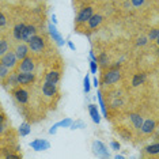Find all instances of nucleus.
Wrapping results in <instances>:
<instances>
[{"instance_id": "f257e3e1", "label": "nucleus", "mask_w": 159, "mask_h": 159, "mask_svg": "<svg viewBox=\"0 0 159 159\" xmlns=\"http://www.w3.org/2000/svg\"><path fill=\"white\" fill-rule=\"evenodd\" d=\"M120 78H121L120 71L117 68H110L109 71L103 74V83L105 84H113V83L120 80Z\"/></svg>"}, {"instance_id": "f03ea898", "label": "nucleus", "mask_w": 159, "mask_h": 159, "mask_svg": "<svg viewBox=\"0 0 159 159\" xmlns=\"http://www.w3.org/2000/svg\"><path fill=\"white\" fill-rule=\"evenodd\" d=\"M27 44H29V48L33 50V52H35V53L42 52L44 48H45L44 39H42V37H39V35H34V37H31L30 41H29Z\"/></svg>"}, {"instance_id": "7ed1b4c3", "label": "nucleus", "mask_w": 159, "mask_h": 159, "mask_svg": "<svg viewBox=\"0 0 159 159\" xmlns=\"http://www.w3.org/2000/svg\"><path fill=\"white\" fill-rule=\"evenodd\" d=\"M94 15L93 14V7H86V8L80 10V12L76 15V19H75V22L78 25H82V23H86L90 20V18Z\"/></svg>"}, {"instance_id": "20e7f679", "label": "nucleus", "mask_w": 159, "mask_h": 159, "mask_svg": "<svg viewBox=\"0 0 159 159\" xmlns=\"http://www.w3.org/2000/svg\"><path fill=\"white\" fill-rule=\"evenodd\" d=\"M16 60H18V57L15 55V52H10V50H8L6 55L2 56V59H0V64H4L6 67L12 68V67H15Z\"/></svg>"}, {"instance_id": "39448f33", "label": "nucleus", "mask_w": 159, "mask_h": 159, "mask_svg": "<svg viewBox=\"0 0 159 159\" xmlns=\"http://www.w3.org/2000/svg\"><path fill=\"white\" fill-rule=\"evenodd\" d=\"M30 147L33 148L34 151H46L50 148V143L45 139H35L30 143Z\"/></svg>"}, {"instance_id": "423d86ee", "label": "nucleus", "mask_w": 159, "mask_h": 159, "mask_svg": "<svg viewBox=\"0 0 159 159\" xmlns=\"http://www.w3.org/2000/svg\"><path fill=\"white\" fill-rule=\"evenodd\" d=\"M34 60L31 57H25L23 60H20L19 64V72H33L34 71Z\"/></svg>"}, {"instance_id": "0eeeda50", "label": "nucleus", "mask_w": 159, "mask_h": 159, "mask_svg": "<svg viewBox=\"0 0 159 159\" xmlns=\"http://www.w3.org/2000/svg\"><path fill=\"white\" fill-rule=\"evenodd\" d=\"M49 33L50 35H52V38H53V41H56V44L59 45V46H63L64 44H66V41H64V38L61 37V34L57 31V29H56V25L55 23H49Z\"/></svg>"}, {"instance_id": "6e6552de", "label": "nucleus", "mask_w": 159, "mask_h": 159, "mask_svg": "<svg viewBox=\"0 0 159 159\" xmlns=\"http://www.w3.org/2000/svg\"><path fill=\"white\" fill-rule=\"evenodd\" d=\"M93 150H94V152H95L97 155H99V157H102V158H109L110 157L106 146H105L103 143H101V142H94L93 143Z\"/></svg>"}, {"instance_id": "1a4fd4ad", "label": "nucleus", "mask_w": 159, "mask_h": 159, "mask_svg": "<svg viewBox=\"0 0 159 159\" xmlns=\"http://www.w3.org/2000/svg\"><path fill=\"white\" fill-rule=\"evenodd\" d=\"M34 74L33 72H18V83L19 84H29L34 82Z\"/></svg>"}, {"instance_id": "9d476101", "label": "nucleus", "mask_w": 159, "mask_h": 159, "mask_svg": "<svg viewBox=\"0 0 159 159\" xmlns=\"http://www.w3.org/2000/svg\"><path fill=\"white\" fill-rule=\"evenodd\" d=\"M14 97H15V99L18 101V102L22 103V105L29 102V93L25 89H20V87L16 89L15 91H14Z\"/></svg>"}, {"instance_id": "9b49d317", "label": "nucleus", "mask_w": 159, "mask_h": 159, "mask_svg": "<svg viewBox=\"0 0 159 159\" xmlns=\"http://www.w3.org/2000/svg\"><path fill=\"white\" fill-rule=\"evenodd\" d=\"M29 45L26 44H19V45H16V48H15V55L18 57V60H23L25 57H27V53H29Z\"/></svg>"}, {"instance_id": "f8f14e48", "label": "nucleus", "mask_w": 159, "mask_h": 159, "mask_svg": "<svg viewBox=\"0 0 159 159\" xmlns=\"http://www.w3.org/2000/svg\"><path fill=\"white\" fill-rule=\"evenodd\" d=\"M42 93H44V95H46V97L56 95V93H57V84H52V83L45 82L44 86H42Z\"/></svg>"}, {"instance_id": "ddd939ff", "label": "nucleus", "mask_w": 159, "mask_h": 159, "mask_svg": "<svg viewBox=\"0 0 159 159\" xmlns=\"http://www.w3.org/2000/svg\"><path fill=\"white\" fill-rule=\"evenodd\" d=\"M25 29H26V25L25 23H19L14 27L12 30V35L16 41H22L23 39V33H25Z\"/></svg>"}, {"instance_id": "4468645a", "label": "nucleus", "mask_w": 159, "mask_h": 159, "mask_svg": "<svg viewBox=\"0 0 159 159\" xmlns=\"http://www.w3.org/2000/svg\"><path fill=\"white\" fill-rule=\"evenodd\" d=\"M102 20H103V16H102V15H99V14H97V15H93L91 18H90V20L87 22L89 29H91V30L97 29L101 23H102Z\"/></svg>"}, {"instance_id": "2eb2a0df", "label": "nucleus", "mask_w": 159, "mask_h": 159, "mask_svg": "<svg viewBox=\"0 0 159 159\" xmlns=\"http://www.w3.org/2000/svg\"><path fill=\"white\" fill-rule=\"evenodd\" d=\"M59 80H60V72L59 71H50L45 76V82L52 83V84H57Z\"/></svg>"}, {"instance_id": "dca6fc26", "label": "nucleus", "mask_w": 159, "mask_h": 159, "mask_svg": "<svg viewBox=\"0 0 159 159\" xmlns=\"http://www.w3.org/2000/svg\"><path fill=\"white\" fill-rule=\"evenodd\" d=\"M35 26L34 25H27L26 26V29H25V33H23V39L22 41H25V42H29L30 41V38L31 37H34L35 35Z\"/></svg>"}, {"instance_id": "f3484780", "label": "nucleus", "mask_w": 159, "mask_h": 159, "mask_svg": "<svg viewBox=\"0 0 159 159\" xmlns=\"http://www.w3.org/2000/svg\"><path fill=\"white\" fill-rule=\"evenodd\" d=\"M154 129H155V121L154 120L148 118V120H146V121L143 122V125H142V132L143 133H146V135H150L151 132H154Z\"/></svg>"}, {"instance_id": "a211bd4d", "label": "nucleus", "mask_w": 159, "mask_h": 159, "mask_svg": "<svg viewBox=\"0 0 159 159\" xmlns=\"http://www.w3.org/2000/svg\"><path fill=\"white\" fill-rule=\"evenodd\" d=\"M89 113L91 116L93 121L95 122V124H99L101 121V116H99V111H98V107H97V105H89Z\"/></svg>"}, {"instance_id": "6ab92c4d", "label": "nucleus", "mask_w": 159, "mask_h": 159, "mask_svg": "<svg viewBox=\"0 0 159 159\" xmlns=\"http://www.w3.org/2000/svg\"><path fill=\"white\" fill-rule=\"evenodd\" d=\"M129 118H131V121H132V124L133 126H135L136 129H142V125H143V117L140 114H136V113H131L129 114Z\"/></svg>"}, {"instance_id": "aec40b11", "label": "nucleus", "mask_w": 159, "mask_h": 159, "mask_svg": "<svg viewBox=\"0 0 159 159\" xmlns=\"http://www.w3.org/2000/svg\"><path fill=\"white\" fill-rule=\"evenodd\" d=\"M146 74H136L135 76H133L132 79V86H135V87H137V86H140V84H143L144 82H146Z\"/></svg>"}, {"instance_id": "412c9836", "label": "nucleus", "mask_w": 159, "mask_h": 159, "mask_svg": "<svg viewBox=\"0 0 159 159\" xmlns=\"http://www.w3.org/2000/svg\"><path fill=\"white\" fill-rule=\"evenodd\" d=\"M146 152L150 155H157L159 154V143H154L146 147Z\"/></svg>"}, {"instance_id": "4be33fe9", "label": "nucleus", "mask_w": 159, "mask_h": 159, "mask_svg": "<svg viewBox=\"0 0 159 159\" xmlns=\"http://www.w3.org/2000/svg\"><path fill=\"white\" fill-rule=\"evenodd\" d=\"M30 131H31V128H30V125H29L27 122L20 124V126H19V135L20 136H27L29 133H30Z\"/></svg>"}, {"instance_id": "5701e85b", "label": "nucleus", "mask_w": 159, "mask_h": 159, "mask_svg": "<svg viewBox=\"0 0 159 159\" xmlns=\"http://www.w3.org/2000/svg\"><path fill=\"white\" fill-rule=\"evenodd\" d=\"M98 101H99V106H101V110H102V114L103 117L107 118V110H106V105H105L103 102V98H102V94H101V91H98Z\"/></svg>"}, {"instance_id": "b1692460", "label": "nucleus", "mask_w": 159, "mask_h": 159, "mask_svg": "<svg viewBox=\"0 0 159 159\" xmlns=\"http://www.w3.org/2000/svg\"><path fill=\"white\" fill-rule=\"evenodd\" d=\"M98 63L102 67H107V66H109V57H107L106 53H101V55L98 56Z\"/></svg>"}, {"instance_id": "393cba45", "label": "nucleus", "mask_w": 159, "mask_h": 159, "mask_svg": "<svg viewBox=\"0 0 159 159\" xmlns=\"http://www.w3.org/2000/svg\"><path fill=\"white\" fill-rule=\"evenodd\" d=\"M7 84L12 86V87H15V86L19 84V83H18V74H10L8 80H7Z\"/></svg>"}, {"instance_id": "a878e982", "label": "nucleus", "mask_w": 159, "mask_h": 159, "mask_svg": "<svg viewBox=\"0 0 159 159\" xmlns=\"http://www.w3.org/2000/svg\"><path fill=\"white\" fill-rule=\"evenodd\" d=\"M8 75H10V68L6 67L4 64H0V76H2L3 80H4Z\"/></svg>"}, {"instance_id": "bb28decb", "label": "nucleus", "mask_w": 159, "mask_h": 159, "mask_svg": "<svg viewBox=\"0 0 159 159\" xmlns=\"http://www.w3.org/2000/svg\"><path fill=\"white\" fill-rule=\"evenodd\" d=\"M8 52V44H7L6 39H2L0 41V55H6V53Z\"/></svg>"}, {"instance_id": "cd10ccee", "label": "nucleus", "mask_w": 159, "mask_h": 159, "mask_svg": "<svg viewBox=\"0 0 159 159\" xmlns=\"http://www.w3.org/2000/svg\"><path fill=\"white\" fill-rule=\"evenodd\" d=\"M158 37H159V29H152V30H150V33H148V39L157 41Z\"/></svg>"}, {"instance_id": "c85d7f7f", "label": "nucleus", "mask_w": 159, "mask_h": 159, "mask_svg": "<svg viewBox=\"0 0 159 159\" xmlns=\"http://www.w3.org/2000/svg\"><path fill=\"white\" fill-rule=\"evenodd\" d=\"M70 128L74 131V129H83V128H86V124L83 121L80 120H78V121H75V122H72V125L70 126Z\"/></svg>"}, {"instance_id": "c756f323", "label": "nucleus", "mask_w": 159, "mask_h": 159, "mask_svg": "<svg viewBox=\"0 0 159 159\" xmlns=\"http://www.w3.org/2000/svg\"><path fill=\"white\" fill-rule=\"evenodd\" d=\"M72 122H74V121H72L71 118H66V120H63V121H59L56 125L57 126H64V128H68V126L72 125Z\"/></svg>"}, {"instance_id": "7c9ffc66", "label": "nucleus", "mask_w": 159, "mask_h": 159, "mask_svg": "<svg viewBox=\"0 0 159 159\" xmlns=\"http://www.w3.org/2000/svg\"><path fill=\"white\" fill-rule=\"evenodd\" d=\"M90 87H91V84H90V78L86 75L84 80H83V89H84V93H90Z\"/></svg>"}, {"instance_id": "2f4dec72", "label": "nucleus", "mask_w": 159, "mask_h": 159, "mask_svg": "<svg viewBox=\"0 0 159 159\" xmlns=\"http://www.w3.org/2000/svg\"><path fill=\"white\" fill-rule=\"evenodd\" d=\"M90 71H91V74H97V71H98V66H97V61H94V60L90 61Z\"/></svg>"}, {"instance_id": "473e14b6", "label": "nucleus", "mask_w": 159, "mask_h": 159, "mask_svg": "<svg viewBox=\"0 0 159 159\" xmlns=\"http://www.w3.org/2000/svg\"><path fill=\"white\" fill-rule=\"evenodd\" d=\"M148 42V38L147 37H140L137 39V46H144Z\"/></svg>"}, {"instance_id": "72a5a7b5", "label": "nucleus", "mask_w": 159, "mask_h": 159, "mask_svg": "<svg viewBox=\"0 0 159 159\" xmlns=\"http://www.w3.org/2000/svg\"><path fill=\"white\" fill-rule=\"evenodd\" d=\"M144 2H146V0H131V3H132V6L133 7H140V6H143L144 4Z\"/></svg>"}, {"instance_id": "f704fd0d", "label": "nucleus", "mask_w": 159, "mask_h": 159, "mask_svg": "<svg viewBox=\"0 0 159 159\" xmlns=\"http://www.w3.org/2000/svg\"><path fill=\"white\" fill-rule=\"evenodd\" d=\"M20 158V155H16V154H7L6 155V159H19Z\"/></svg>"}, {"instance_id": "c9c22d12", "label": "nucleus", "mask_w": 159, "mask_h": 159, "mask_svg": "<svg viewBox=\"0 0 159 159\" xmlns=\"http://www.w3.org/2000/svg\"><path fill=\"white\" fill-rule=\"evenodd\" d=\"M0 26H2V29L6 26V15H4V14H2V15H0Z\"/></svg>"}, {"instance_id": "e433bc0d", "label": "nucleus", "mask_w": 159, "mask_h": 159, "mask_svg": "<svg viewBox=\"0 0 159 159\" xmlns=\"http://www.w3.org/2000/svg\"><path fill=\"white\" fill-rule=\"evenodd\" d=\"M110 146H111V148H113V150H116V151L120 150V143H117V142H111Z\"/></svg>"}, {"instance_id": "4c0bfd02", "label": "nucleus", "mask_w": 159, "mask_h": 159, "mask_svg": "<svg viewBox=\"0 0 159 159\" xmlns=\"http://www.w3.org/2000/svg\"><path fill=\"white\" fill-rule=\"evenodd\" d=\"M90 59L94 60V61H98V57L95 56V53H94V50H90Z\"/></svg>"}, {"instance_id": "58836bf2", "label": "nucleus", "mask_w": 159, "mask_h": 159, "mask_svg": "<svg viewBox=\"0 0 159 159\" xmlns=\"http://www.w3.org/2000/svg\"><path fill=\"white\" fill-rule=\"evenodd\" d=\"M57 128H59V126H57L56 124H55V125H53V126H52V128H50V129H49V133H50V135H55V133H56V131H57Z\"/></svg>"}, {"instance_id": "ea45409f", "label": "nucleus", "mask_w": 159, "mask_h": 159, "mask_svg": "<svg viewBox=\"0 0 159 159\" xmlns=\"http://www.w3.org/2000/svg\"><path fill=\"white\" fill-rule=\"evenodd\" d=\"M67 45H68V48H70L71 50H75V49H76V48H75V45H74V44H72V42H71V41H68V42H67Z\"/></svg>"}, {"instance_id": "a19ab883", "label": "nucleus", "mask_w": 159, "mask_h": 159, "mask_svg": "<svg viewBox=\"0 0 159 159\" xmlns=\"http://www.w3.org/2000/svg\"><path fill=\"white\" fill-rule=\"evenodd\" d=\"M94 87H98V86H99V82H98V79H97V78H94Z\"/></svg>"}, {"instance_id": "79ce46f5", "label": "nucleus", "mask_w": 159, "mask_h": 159, "mask_svg": "<svg viewBox=\"0 0 159 159\" xmlns=\"http://www.w3.org/2000/svg\"><path fill=\"white\" fill-rule=\"evenodd\" d=\"M52 22L55 23V25H57V19H56V15H52Z\"/></svg>"}, {"instance_id": "37998d69", "label": "nucleus", "mask_w": 159, "mask_h": 159, "mask_svg": "<svg viewBox=\"0 0 159 159\" xmlns=\"http://www.w3.org/2000/svg\"><path fill=\"white\" fill-rule=\"evenodd\" d=\"M116 159H122V158H124V157H122V155H120V154H117V155H116V157H114Z\"/></svg>"}, {"instance_id": "c03bdc74", "label": "nucleus", "mask_w": 159, "mask_h": 159, "mask_svg": "<svg viewBox=\"0 0 159 159\" xmlns=\"http://www.w3.org/2000/svg\"><path fill=\"white\" fill-rule=\"evenodd\" d=\"M157 44H158V46H159V37L157 38Z\"/></svg>"}, {"instance_id": "a18cd8bd", "label": "nucleus", "mask_w": 159, "mask_h": 159, "mask_svg": "<svg viewBox=\"0 0 159 159\" xmlns=\"http://www.w3.org/2000/svg\"><path fill=\"white\" fill-rule=\"evenodd\" d=\"M158 56H159V49H158Z\"/></svg>"}]
</instances>
